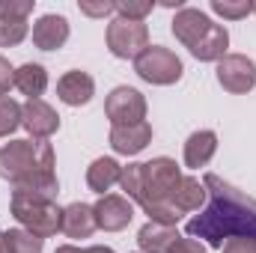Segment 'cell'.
<instances>
[{"label":"cell","mask_w":256,"mask_h":253,"mask_svg":"<svg viewBox=\"0 0 256 253\" xmlns=\"http://www.w3.org/2000/svg\"><path fill=\"white\" fill-rule=\"evenodd\" d=\"M0 179H6L15 190L57 200L60 182H57V161L51 143L12 140L0 146Z\"/></svg>","instance_id":"3957f363"},{"label":"cell","mask_w":256,"mask_h":253,"mask_svg":"<svg viewBox=\"0 0 256 253\" xmlns=\"http://www.w3.org/2000/svg\"><path fill=\"white\" fill-rule=\"evenodd\" d=\"M96 230H98V224H96L92 206L72 202V206L63 208V226H60V232H66L68 238H90Z\"/></svg>","instance_id":"9a60e30c"},{"label":"cell","mask_w":256,"mask_h":253,"mask_svg":"<svg viewBox=\"0 0 256 253\" xmlns=\"http://www.w3.org/2000/svg\"><path fill=\"white\" fill-rule=\"evenodd\" d=\"M104 114L114 126H134L146 122V98L134 86H116L104 98Z\"/></svg>","instance_id":"ba28073f"},{"label":"cell","mask_w":256,"mask_h":253,"mask_svg":"<svg viewBox=\"0 0 256 253\" xmlns=\"http://www.w3.org/2000/svg\"><path fill=\"white\" fill-rule=\"evenodd\" d=\"M12 86H15V68L9 66L6 57H0V98H3Z\"/></svg>","instance_id":"4316f807"},{"label":"cell","mask_w":256,"mask_h":253,"mask_svg":"<svg viewBox=\"0 0 256 253\" xmlns=\"http://www.w3.org/2000/svg\"><path fill=\"white\" fill-rule=\"evenodd\" d=\"M182 179L185 176L173 158H152L143 164L122 167L120 185L149 214L152 224L176 226L182 220V212L176 208V190L182 185Z\"/></svg>","instance_id":"7a4b0ae2"},{"label":"cell","mask_w":256,"mask_h":253,"mask_svg":"<svg viewBox=\"0 0 256 253\" xmlns=\"http://www.w3.org/2000/svg\"><path fill=\"white\" fill-rule=\"evenodd\" d=\"M57 96H60V102L68 104V108L90 104L92 96H96V80H92L86 72L72 68V72H66L63 78L57 80Z\"/></svg>","instance_id":"7c38bea8"},{"label":"cell","mask_w":256,"mask_h":253,"mask_svg":"<svg viewBox=\"0 0 256 253\" xmlns=\"http://www.w3.org/2000/svg\"><path fill=\"white\" fill-rule=\"evenodd\" d=\"M170 253H206V248H202L196 238H179L176 248H173Z\"/></svg>","instance_id":"f546056e"},{"label":"cell","mask_w":256,"mask_h":253,"mask_svg":"<svg viewBox=\"0 0 256 253\" xmlns=\"http://www.w3.org/2000/svg\"><path fill=\"white\" fill-rule=\"evenodd\" d=\"M108 51L120 60H137L149 48V27L143 21H128V18H114L108 24Z\"/></svg>","instance_id":"52a82bcc"},{"label":"cell","mask_w":256,"mask_h":253,"mask_svg":"<svg viewBox=\"0 0 256 253\" xmlns=\"http://www.w3.org/2000/svg\"><path fill=\"white\" fill-rule=\"evenodd\" d=\"M68 42V21L63 15H42L33 24V45L39 51H60Z\"/></svg>","instance_id":"4fadbf2b"},{"label":"cell","mask_w":256,"mask_h":253,"mask_svg":"<svg viewBox=\"0 0 256 253\" xmlns=\"http://www.w3.org/2000/svg\"><path fill=\"white\" fill-rule=\"evenodd\" d=\"M3 242H6V253H42L45 248V238L33 236L30 230H6Z\"/></svg>","instance_id":"44dd1931"},{"label":"cell","mask_w":256,"mask_h":253,"mask_svg":"<svg viewBox=\"0 0 256 253\" xmlns=\"http://www.w3.org/2000/svg\"><path fill=\"white\" fill-rule=\"evenodd\" d=\"M120 176H122V167L114 158H96L86 167V185H90V190H96L102 196H104V190H110L120 182Z\"/></svg>","instance_id":"ac0fdd59"},{"label":"cell","mask_w":256,"mask_h":253,"mask_svg":"<svg viewBox=\"0 0 256 253\" xmlns=\"http://www.w3.org/2000/svg\"><path fill=\"white\" fill-rule=\"evenodd\" d=\"M152 9H155V3H149V0H120V3H114L116 18H128V21H143Z\"/></svg>","instance_id":"cb8c5ba5"},{"label":"cell","mask_w":256,"mask_h":253,"mask_svg":"<svg viewBox=\"0 0 256 253\" xmlns=\"http://www.w3.org/2000/svg\"><path fill=\"white\" fill-rule=\"evenodd\" d=\"M206 185L200 182V179H194V176H185L182 179V185L176 190V208L182 212V214H188V212H196V208H202L206 206Z\"/></svg>","instance_id":"ffe728a7"},{"label":"cell","mask_w":256,"mask_h":253,"mask_svg":"<svg viewBox=\"0 0 256 253\" xmlns=\"http://www.w3.org/2000/svg\"><path fill=\"white\" fill-rule=\"evenodd\" d=\"M220 253H256V242L254 238H230L224 242Z\"/></svg>","instance_id":"83f0119b"},{"label":"cell","mask_w":256,"mask_h":253,"mask_svg":"<svg viewBox=\"0 0 256 253\" xmlns=\"http://www.w3.org/2000/svg\"><path fill=\"white\" fill-rule=\"evenodd\" d=\"M84 253H114L110 248H102V244H96V248H86Z\"/></svg>","instance_id":"1f68e13d"},{"label":"cell","mask_w":256,"mask_h":253,"mask_svg":"<svg viewBox=\"0 0 256 253\" xmlns=\"http://www.w3.org/2000/svg\"><path fill=\"white\" fill-rule=\"evenodd\" d=\"M27 36V21H3L0 18V48L21 45Z\"/></svg>","instance_id":"d4e9b609"},{"label":"cell","mask_w":256,"mask_h":253,"mask_svg":"<svg viewBox=\"0 0 256 253\" xmlns=\"http://www.w3.org/2000/svg\"><path fill=\"white\" fill-rule=\"evenodd\" d=\"M15 86L27 96V98H39L48 90V72L39 63H24L21 68H15Z\"/></svg>","instance_id":"d6986e66"},{"label":"cell","mask_w":256,"mask_h":253,"mask_svg":"<svg viewBox=\"0 0 256 253\" xmlns=\"http://www.w3.org/2000/svg\"><path fill=\"white\" fill-rule=\"evenodd\" d=\"M80 12L90 15V18H108L114 12V3H108V0H102V3H80Z\"/></svg>","instance_id":"f1b7e54d"},{"label":"cell","mask_w":256,"mask_h":253,"mask_svg":"<svg viewBox=\"0 0 256 253\" xmlns=\"http://www.w3.org/2000/svg\"><path fill=\"white\" fill-rule=\"evenodd\" d=\"M212 12L220 15V18L238 21V18H248V15L254 12V3H250V0H242V3H232V0H212Z\"/></svg>","instance_id":"603a6c76"},{"label":"cell","mask_w":256,"mask_h":253,"mask_svg":"<svg viewBox=\"0 0 256 253\" xmlns=\"http://www.w3.org/2000/svg\"><path fill=\"white\" fill-rule=\"evenodd\" d=\"M21 104L15 102V98H9V96H3L0 98V137H9L15 128L21 126Z\"/></svg>","instance_id":"7402d4cb"},{"label":"cell","mask_w":256,"mask_h":253,"mask_svg":"<svg viewBox=\"0 0 256 253\" xmlns=\"http://www.w3.org/2000/svg\"><path fill=\"white\" fill-rule=\"evenodd\" d=\"M254 12H256V3H254Z\"/></svg>","instance_id":"836d02e7"},{"label":"cell","mask_w":256,"mask_h":253,"mask_svg":"<svg viewBox=\"0 0 256 253\" xmlns=\"http://www.w3.org/2000/svg\"><path fill=\"white\" fill-rule=\"evenodd\" d=\"M30 12H33V0H0L3 21H27Z\"/></svg>","instance_id":"484cf974"},{"label":"cell","mask_w":256,"mask_h":253,"mask_svg":"<svg viewBox=\"0 0 256 253\" xmlns=\"http://www.w3.org/2000/svg\"><path fill=\"white\" fill-rule=\"evenodd\" d=\"M173 36L191 51L196 60L202 63H220L226 57L230 48V33L226 27L214 24L206 12L194 9V6H182L173 18Z\"/></svg>","instance_id":"277c9868"},{"label":"cell","mask_w":256,"mask_h":253,"mask_svg":"<svg viewBox=\"0 0 256 253\" xmlns=\"http://www.w3.org/2000/svg\"><path fill=\"white\" fill-rule=\"evenodd\" d=\"M134 72H137L146 84L170 86V84L182 80L185 66H182V60H179L170 48H164V45H149V48L134 60Z\"/></svg>","instance_id":"8992f818"},{"label":"cell","mask_w":256,"mask_h":253,"mask_svg":"<svg viewBox=\"0 0 256 253\" xmlns=\"http://www.w3.org/2000/svg\"><path fill=\"white\" fill-rule=\"evenodd\" d=\"M218 152V134L202 128V131H194L191 137L185 140V167L200 170L212 161V155Z\"/></svg>","instance_id":"e0dca14e"},{"label":"cell","mask_w":256,"mask_h":253,"mask_svg":"<svg viewBox=\"0 0 256 253\" xmlns=\"http://www.w3.org/2000/svg\"><path fill=\"white\" fill-rule=\"evenodd\" d=\"M9 212H12V218L21 224V230H30V232L39 236V238H51V236H57L60 226H63V208L57 206V200H48V196L12 190Z\"/></svg>","instance_id":"5b68a950"},{"label":"cell","mask_w":256,"mask_h":253,"mask_svg":"<svg viewBox=\"0 0 256 253\" xmlns=\"http://www.w3.org/2000/svg\"><path fill=\"white\" fill-rule=\"evenodd\" d=\"M54 253H84L80 248H74V244H63V248H57Z\"/></svg>","instance_id":"4dcf8cb0"},{"label":"cell","mask_w":256,"mask_h":253,"mask_svg":"<svg viewBox=\"0 0 256 253\" xmlns=\"http://www.w3.org/2000/svg\"><path fill=\"white\" fill-rule=\"evenodd\" d=\"M92 212H96L98 230H104V232H120V230H126L128 224H131V218H134V206L128 202L122 194H104V196L92 206Z\"/></svg>","instance_id":"30bf717a"},{"label":"cell","mask_w":256,"mask_h":253,"mask_svg":"<svg viewBox=\"0 0 256 253\" xmlns=\"http://www.w3.org/2000/svg\"><path fill=\"white\" fill-rule=\"evenodd\" d=\"M179 238L182 236L176 226H164V224H152V220L146 226H140V232H137V244L143 253H170Z\"/></svg>","instance_id":"2e32d148"},{"label":"cell","mask_w":256,"mask_h":253,"mask_svg":"<svg viewBox=\"0 0 256 253\" xmlns=\"http://www.w3.org/2000/svg\"><path fill=\"white\" fill-rule=\"evenodd\" d=\"M218 84L232 96L250 92L256 86V63L244 54H226L218 63Z\"/></svg>","instance_id":"9c48e42d"},{"label":"cell","mask_w":256,"mask_h":253,"mask_svg":"<svg viewBox=\"0 0 256 253\" xmlns=\"http://www.w3.org/2000/svg\"><path fill=\"white\" fill-rule=\"evenodd\" d=\"M0 253H6V242H3V230H0Z\"/></svg>","instance_id":"d6a6232c"},{"label":"cell","mask_w":256,"mask_h":253,"mask_svg":"<svg viewBox=\"0 0 256 253\" xmlns=\"http://www.w3.org/2000/svg\"><path fill=\"white\" fill-rule=\"evenodd\" d=\"M21 126L30 131V137L36 140H48L60 131V116L51 104H45L42 98H27V104H21Z\"/></svg>","instance_id":"8fae6325"},{"label":"cell","mask_w":256,"mask_h":253,"mask_svg":"<svg viewBox=\"0 0 256 253\" xmlns=\"http://www.w3.org/2000/svg\"><path fill=\"white\" fill-rule=\"evenodd\" d=\"M206 185V208L188 220V238H202L212 248H224L230 238H254L256 242V200L244 190L232 188L214 173L202 176Z\"/></svg>","instance_id":"6da1fadb"},{"label":"cell","mask_w":256,"mask_h":253,"mask_svg":"<svg viewBox=\"0 0 256 253\" xmlns=\"http://www.w3.org/2000/svg\"><path fill=\"white\" fill-rule=\"evenodd\" d=\"M152 126L149 122H134V126H114L110 128V149L120 155H137L149 146Z\"/></svg>","instance_id":"5bb4252c"}]
</instances>
